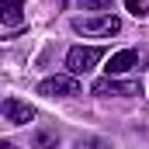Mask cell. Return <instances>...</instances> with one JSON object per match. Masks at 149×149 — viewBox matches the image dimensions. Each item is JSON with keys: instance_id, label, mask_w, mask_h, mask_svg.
<instances>
[{"instance_id": "3957f363", "label": "cell", "mask_w": 149, "mask_h": 149, "mask_svg": "<svg viewBox=\"0 0 149 149\" xmlns=\"http://www.w3.org/2000/svg\"><path fill=\"white\" fill-rule=\"evenodd\" d=\"M38 94H42V97H76V94H80V80H76L73 73L49 76V80L38 83Z\"/></svg>"}, {"instance_id": "ba28073f", "label": "cell", "mask_w": 149, "mask_h": 149, "mask_svg": "<svg viewBox=\"0 0 149 149\" xmlns=\"http://www.w3.org/2000/svg\"><path fill=\"white\" fill-rule=\"evenodd\" d=\"M31 149H59V132L56 128H38V132H31Z\"/></svg>"}, {"instance_id": "5b68a950", "label": "cell", "mask_w": 149, "mask_h": 149, "mask_svg": "<svg viewBox=\"0 0 149 149\" xmlns=\"http://www.w3.org/2000/svg\"><path fill=\"white\" fill-rule=\"evenodd\" d=\"M0 111H3V121H10V125H28V121H35V108H31L28 101H17V97H3Z\"/></svg>"}, {"instance_id": "30bf717a", "label": "cell", "mask_w": 149, "mask_h": 149, "mask_svg": "<svg viewBox=\"0 0 149 149\" xmlns=\"http://www.w3.org/2000/svg\"><path fill=\"white\" fill-rule=\"evenodd\" d=\"M125 7H128L135 17H149V3L146 0H125Z\"/></svg>"}, {"instance_id": "8fae6325", "label": "cell", "mask_w": 149, "mask_h": 149, "mask_svg": "<svg viewBox=\"0 0 149 149\" xmlns=\"http://www.w3.org/2000/svg\"><path fill=\"white\" fill-rule=\"evenodd\" d=\"M83 10H111V0H76Z\"/></svg>"}, {"instance_id": "52a82bcc", "label": "cell", "mask_w": 149, "mask_h": 149, "mask_svg": "<svg viewBox=\"0 0 149 149\" xmlns=\"http://www.w3.org/2000/svg\"><path fill=\"white\" fill-rule=\"evenodd\" d=\"M0 21L3 28H17L24 21V0H0Z\"/></svg>"}, {"instance_id": "9c48e42d", "label": "cell", "mask_w": 149, "mask_h": 149, "mask_svg": "<svg viewBox=\"0 0 149 149\" xmlns=\"http://www.w3.org/2000/svg\"><path fill=\"white\" fill-rule=\"evenodd\" d=\"M73 149H111V142L101 139V135H83V139H76Z\"/></svg>"}, {"instance_id": "277c9868", "label": "cell", "mask_w": 149, "mask_h": 149, "mask_svg": "<svg viewBox=\"0 0 149 149\" xmlns=\"http://www.w3.org/2000/svg\"><path fill=\"white\" fill-rule=\"evenodd\" d=\"M94 94H101V97H135L139 94V83L135 80H118V76H101V80H94Z\"/></svg>"}, {"instance_id": "7a4b0ae2", "label": "cell", "mask_w": 149, "mask_h": 149, "mask_svg": "<svg viewBox=\"0 0 149 149\" xmlns=\"http://www.w3.org/2000/svg\"><path fill=\"white\" fill-rule=\"evenodd\" d=\"M101 56H104L101 45H73V49L66 52V70L73 76H83V73H90V70L101 63Z\"/></svg>"}, {"instance_id": "8992f818", "label": "cell", "mask_w": 149, "mask_h": 149, "mask_svg": "<svg viewBox=\"0 0 149 149\" xmlns=\"http://www.w3.org/2000/svg\"><path fill=\"white\" fill-rule=\"evenodd\" d=\"M132 66H139V52L135 49H121V52H114L111 59H108V76H121V73H128Z\"/></svg>"}, {"instance_id": "6da1fadb", "label": "cell", "mask_w": 149, "mask_h": 149, "mask_svg": "<svg viewBox=\"0 0 149 149\" xmlns=\"http://www.w3.org/2000/svg\"><path fill=\"white\" fill-rule=\"evenodd\" d=\"M73 31H76V35H87V38H111V35L121 31V17H114V14L76 17V21H73Z\"/></svg>"}]
</instances>
